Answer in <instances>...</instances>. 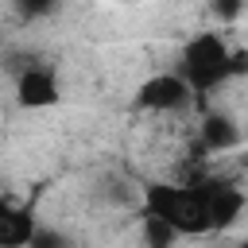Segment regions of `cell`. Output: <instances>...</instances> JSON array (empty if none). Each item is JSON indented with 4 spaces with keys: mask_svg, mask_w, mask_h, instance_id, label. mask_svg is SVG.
Returning <instances> with one entry per match:
<instances>
[{
    "mask_svg": "<svg viewBox=\"0 0 248 248\" xmlns=\"http://www.w3.org/2000/svg\"><path fill=\"white\" fill-rule=\"evenodd\" d=\"M143 213L167 221L178 236H202V232H209V217H205L202 186L151 182V186H143Z\"/></svg>",
    "mask_w": 248,
    "mask_h": 248,
    "instance_id": "obj_1",
    "label": "cell"
},
{
    "mask_svg": "<svg viewBox=\"0 0 248 248\" xmlns=\"http://www.w3.org/2000/svg\"><path fill=\"white\" fill-rule=\"evenodd\" d=\"M178 74L186 78V85L194 93H209L213 85H221L229 78V46L217 31H202L186 43Z\"/></svg>",
    "mask_w": 248,
    "mask_h": 248,
    "instance_id": "obj_2",
    "label": "cell"
},
{
    "mask_svg": "<svg viewBox=\"0 0 248 248\" xmlns=\"http://www.w3.org/2000/svg\"><path fill=\"white\" fill-rule=\"evenodd\" d=\"M190 97H194V89L186 85V78L178 70H170V74L147 78L136 93V105L147 108V112H178V108L190 105Z\"/></svg>",
    "mask_w": 248,
    "mask_h": 248,
    "instance_id": "obj_3",
    "label": "cell"
},
{
    "mask_svg": "<svg viewBox=\"0 0 248 248\" xmlns=\"http://www.w3.org/2000/svg\"><path fill=\"white\" fill-rule=\"evenodd\" d=\"M202 198H205V217H209V232L236 225L240 209H244V190L232 182H202Z\"/></svg>",
    "mask_w": 248,
    "mask_h": 248,
    "instance_id": "obj_4",
    "label": "cell"
},
{
    "mask_svg": "<svg viewBox=\"0 0 248 248\" xmlns=\"http://www.w3.org/2000/svg\"><path fill=\"white\" fill-rule=\"evenodd\" d=\"M16 97H19L23 108H50V105H58L62 89H58L54 70H46V66H27V70L19 74V81H16Z\"/></svg>",
    "mask_w": 248,
    "mask_h": 248,
    "instance_id": "obj_5",
    "label": "cell"
},
{
    "mask_svg": "<svg viewBox=\"0 0 248 248\" xmlns=\"http://www.w3.org/2000/svg\"><path fill=\"white\" fill-rule=\"evenodd\" d=\"M35 232H39L35 213L0 194V248H27Z\"/></svg>",
    "mask_w": 248,
    "mask_h": 248,
    "instance_id": "obj_6",
    "label": "cell"
},
{
    "mask_svg": "<svg viewBox=\"0 0 248 248\" xmlns=\"http://www.w3.org/2000/svg\"><path fill=\"white\" fill-rule=\"evenodd\" d=\"M240 143V128L225 116V112H209L202 120V147L205 151H229Z\"/></svg>",
    "mask_w": 248,
    "mask_h": 248,
    "instance_id": "obj_7",
    "label": "cell"
},
{
    "mask_svg": "<svg viewBox=\"0 0 248 248\" xmlns=\"http://www.w3.org/2000/svg\"><path fill=\"white\" fill-rule=\"evenodd\" d=\"M143 240H147V248H174L178 232H174L167 221H159V217L143 213Z\"/></svg>",
    "mask_w": 248,
    "mask_h": 248,
    "instance_id": "obj_8",
    "label": "cell"
},
{
    "mask_svg": "<svg viewBox=\"0 0 248 248\" xmlns=\"http://www.w3.org/2000/svg\"><path fill=\"white\" fill-rule=\"evenodd\" d=\"M248 8V0H209V12L221 19V23H232L240 19V12Z\"/></svg>",
    "mask_w": 248,
    "mask_h": 248,
    "instance_id": "obj_9",
    "label": "cell"
},
{
    "mask_svg": "<svg viewBox=\"0 0 248 248\" xmlns=\"http://www.w3.org/2000/svg\"><path fill=\"white\" fill-rule=\"evenodd\" d=\"M54 4H58V0H16V8H19L27 19H39V16L54 12Z\"/></svg>",
    "mask_w": 248,
    "mask_h": 248,
    "instance_id": "obj_10",
    "label": "cell"
},
{
    "mask_svg": "<svg viewBox=\"0 0 248 248\" xmlns=\"http://www.w3.org/2000/svg\"><path fill=\"white\" fill-rule=\"evenodd\" d=\"M27 248H66V236H58L54 229H39Z\"/></svg>",
    "mask_w": 248,
    "mask_h": 248,
    "instance_id": "obj_11",
    "label": "cell"
},
{
    "mask_svg": "<svg viewBox=\"0 0 248 248\" xmlns=\"http://www.w3.org/2000/svg\"><path fill=\"white\" fill-rule=\"evenodd\" d=\"M248 74V46L229 50V78H244Z\"/></svg>",
    "mask_w": 248,
    "mask_h": 248,
    "instance_id": "obj_12",
    "label": "cell"
},
{
    "mask_svg": "<svg viewBox=\"0 0 248 248\" xmlns=\"http://www.w3.org/2000/svg\"><path fill=\"white\" fill-rule=\"evenodd\" d=\"M120 4H140V0H120Z\"/></svg>",
    "mask_w": 248,
    "mask_h": 248,
    "instance_id": "obj_13",
    "label": "cell"
},
{
    "mask_svg": "<svg viewBox=\"0 0 248 248\" xmlns=\"http://www.w3.org/2000/svg\"><path fill=\"white\" fill-rule=\"evenodd\" d=\"M236 248H248V240H240V244H236Z\"/></svg>",
    "mask_w": 248,
    "mask_h": 248,
    "instance_id": "obj_14",
    "label": "cell"
}]
</instances>
